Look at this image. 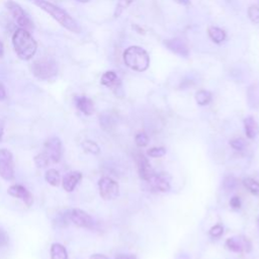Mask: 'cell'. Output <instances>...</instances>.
<instances>
[{"label": "cell", "mask_w": 259, "mask_h": 259, "mask_svg": "<svg viewBox=\"0 0 259 259\" xmlns=\"http://www.w3.org/2000/svg\"><path fill=\"white\" fill-rule=\"evenodd\" d=\"M51 259H68V252L64 245L60 243H54L50 249Z\"/></svg>", "instance_id": "obj_20"}, {"label": "cell", "mask_w": 259, "mask_h": 259, "mask_svg": "<svg viewBox=\"0 0 259 259\" xmlns=\"http://www.w3.org/2000/svg\"><path fill=\"white\" fill-rule=\"evenodd\" d=\"M243 184L244 186L246 188L247 190H249V192H251L252 194L256 196H259V182L250 178H247L243 180Z\"/></svg>", "instance_id": "obj_23"}, {"label": "cell", "mask_w": 259, "mask_h": 259, "mask_svg": "<svg viewBox=\"0 0 259 259\" xmlns=\"http://www.w3.org/2000/svg\"><path fill=\"white\" fill-rule=\"evenodd\" d=\"M208 34L210 40L216 42V44H221L227 38L226 32L218 26H210L208 30Z\"/></svg>", "instance_id": "obj_19"}, {"label": "cell", "mask_w": 259, "mask_h": 259, "mask_svg": "<svg viewBox=\"0 0 259 259\" xmlns=\"http://www.w3.org/2000/svg\"><path fill=\"white\" fill-rule=\"evenodd\" d=\"M116 259H137V256L136 254H118Z\"/></svg>", "instance_id": "obj_35"}, {"label": "cell", "mask_w": 259, "mask_h": 259, "mask_svg": "<svg viewBox=\"0 0 259 259\" xmlns=\"http://www.w3.org/2000/svg\"><path fill=\"white\" fill-rule=\"evenodd\" d=\"M257 228L259 229V218H258V220H257Z\"/></svg>", "instance_id": "obj_42"}, {"label": "cell", "mask_w": 259, "mask_h": 259, "mask_svg": "<svg viewBox=\"0 0 259 259\" xmlns=\"http://www.w3.org/2000/svg\"><path fill=\"white\" fill-rule=\"evenodd\" d=\"M4 47L2 42H0V57L4 56Z\"/></svg>", "instance_id": "obj_40"}, {"label": "cell", "mask_w": 259, "mask_h": 259, "mask_svg": "<svg viewBox=\"0 0 259 259\" xmlns=\"http://www.w3.org/2000/svg\"><path fill=\"white\" fill-rule=\"evenodd\" d=\"M100 83L104 86H106V88H112L116 92L118 90H120V81L116 73L114 71H106V73H104L100 78Z\"/></svg>", "instance_id": "obj_15"}, {"label": "cell", "mask_w": 259, "mask_h": 259, "mask_svg": "<svg viewBox=\"0 0 259 259\" xmlns=\"http://www.w3.org/2000/svg\"><path fill=\"white\" fill-rule=\"evenodd\" d=\"M164 45L168 50L182 57H188L190 55L188 47L182 38H176L172 40H166L164 42Z\"/></svg>", "instance_id": "obj_13"}, {"label": "cell", "mask_w": 259, "mask_h": 259, "mask_svg": "<svg viewBox=\"0 0 259 259\" xmlns=\"http://www.w3.org/2000/svg\"><path fill=\"white\" fill-rule=\"evenodd\" d=\"M226 247L230 251L242 253V252H250L251 251V242L247 237L244 236H234L226 241Z\"/></svg>", "instance_id": "obj_10"}, {"label": "cell", "mask_w": 259, "mask_h": 259, "mask_svg": "<svg viewBox=\"0 0 259 259\" xmlns=\"http://www.w3.org/2000/svg\"><path fill=\"white\" fill-rule=\"evenodd\" d=\"M90 259H108V258L104 254H94Z\"/></svg>", "instance_id": "obj_37"}, {"label": "cell", "mask_w": 259, "mask_h": 259, "mask_svg": "<svg viewBox=\"0 0 259 259\" xmlns=\"http://www.w3.org/2000/svg\"><path fill=\"white\" fill-rule=\"evenodd\" d=\"M133 2H134V0H118L116 12H114V16L116 18L120 16L124 10H126L132 4Z\"/></svg>", "instance_id": "obj_26"}, {"label": "cell", "mask_w": 259, "mask_h": 259, "mask_svg": "<svg viewBox=\"0 0 259 259\" xmlns=\"http://www.w3.org/2000/svg\"><path fill=\"white\" fill-rule=\"evenodd\" d=\"M230 145L236 151H243L246 147V142L242 138H236L230 141Z\"/></svg>", "instance_id": "obj_30"}, {"label": "cell", "mask_w": 259, "mask_h": 259, "mask_svg": "<svg viewBox=\"0 0 259 259\" xmlns=\"http://www.w3.org/2000/svg\"><path fill=\"white\" fill-rule=\"evenodd\" d=\"M223 233H224V227L220 224L212 227L210 230L208 231V234L212 238H220L223 235Z\"/></svg>", "instance_id": "obj_31"}, {"label": "cell", "mask_w": 259, "mask_h": 259, "mask_svg": "<svg viewBox=\"0 0 259 259\" xmlns=\"http://www.w3.org/2000/svg\"><path fill=\"white\" fill-rule=\"evenodd\" d=\"M6 8L12 16L16 22L22 28L28 32H30L34 28V22L28 16V14L24 10V8L14 0H8L6 4Z\"/></svg>", "instance_id": "obj_5"}, {"label": "cell", "mask_w": 259, "mask_h": 259, "mask_svg": "<svg viewBox=\"0 0 259 259\" xmlns=\"http://www.w3.org/2000/svg\"><path fill=\"white\" fill-rule=\"evenodd\" d=\"M148 184H151L152 188L157 190V192H167L171 190L170 184L169 182L162 176L155 174L151 180L148 182Z\"/></svg>", "instance_id": "obj_17"}, {"label": "cell", "mask_w": 259, "mask_h": 259, "mask_svg": "<svg viewBox=\"0 0 259 259\" xmlns=\"http://www.w3.org/2000/svg\"><path fill=\"white\" fill-rule=\"evenodd\" d=\"M12 46L20 59L28 61L32 59L38 50V42L30 32L24 28H18L12 34Z\"/></svg>", "instance_id": "obj_1"}, {"label": "cell", "mask_w": 259, "mask_h": 259, "mask_svg": "<svg viewBox=\"0 0 259 259\" xmlns=\"http://www.w3.org/2000/svg\"><path fill=\"white\" fill-rule=\"evenodd\" d=\"M34 162L36 167H38V168H45V167H47L49 165L50 158H49V156L47 155L46 152H42V153H40L36 156H34Z\"/></svg>", "instance_id": "obj_25"}, {"label": "cell", "mask_w": 259, "mask_h": 259, "mask_svg": "<svg viewBox=\"0 0 259 259\" xmlns=\"http://www.w3.org/2000/svg\"><path fill=\"white\" fill-rule=\"evenodd\" d=\"M100 194L104 200H112L120 194L118 184L110 178H102L98 182Z\"/></svg>", "instance_id": "obj_7"}, {"label": "cell", "mask_w": 259, "mask_h": 259, "mask_svg": "<svg viewBox=\"0 0 259 259\" xmlns=\"http://www.w3.org/2000/svg\"><path fill=\"white\" fill-rule=\"evenodd\" d=\"M10 242V236L8 232L2 228L0 227V248L6 247Z\"/></svg>", "instance_id": "obj_33"}, {"label": "cell", "mask_w": 259, "mask_h": 259, "mask_svg": "<svg viewBox=\"0 0 259 259\" xmlns=\"http://www.w3.org/2000/svg\"><path fill=\"white\" fill-rule=\"evenodd\" d=\"M45 152L49 156L50 160L55 163L60 162L63 156L62 141L58 137H51L45 142Z\"/></svg>", "instance_id": "obj_9"}, {"label": "cell", "mask_w": 259, "mask_h": 259, "mask_svg": "<svg viewBox=\"0 0 259 259\" xmlns=\"http://www.w3.org/2000/svg\"><path fill=\"white\" fill-rule=\"evenodd\" d=\"M30 2L40 8L42 10L50 14L57 22H59L63 28L68 30L71 32L79 34L81 32V28L78 22L64 10L53 4L48 0H30Z\"/></svg>", "instance_id": "obj_2"}, {"label": "cell", "mask_w": 259, "mask_h": 259, "mask_svg": "<svg viewBox=\"0 0 259 259\" xmlns=\"http://www.w3.org/2000/svg\"><path fill=\"white\" fill-rule=\"evenodd\" d=\"M32 75L38 80L47 81L53 79L58 74L57 63L54 59L42 57L36 60L32 65Z\"/></svg>", "instance_id": "obj_4"}, {"label": "cell", "mask_w": 259, "mask_h": 259, "mask_svg": "<svg viewBox=\"0 0 259 259\" xmlns=\"http://www.w3.org/2000/svg\"><path fill=\"white\" fill-rule=\"evenodd\" d=\"M135 143L138 147H146L149 143V137L145 132H140L135 136Z\"/></svg>", "instance_id": "obj_27"}, {"label": "cell", "mask_w": 259, "mask_h": 259, "mask_svg": "<svg viewBox=\"0 0 259 259\" xmlns=\"http://www.w3.org/2000/svg\"><path fill=\"white\" fill-rule=\"evenodd\" d=\"M6 98V90L4 85L0 82V102L4 100Z\"/></svg>", "instance_id": "obj_36"}, {"label": "cell", "mask_w": 259, "mask_h": 259, "mask_svg": "<svg viewBox=\"0 0 259 259\" xmlns=\"http://www.w3.org/2000/svg\"><path fill=\"white\" fill-rule=\"evenodd\" d=\"M212 98V96L208 90H200L196 94V100L198 104L202 106L208 104L210 102Z\"/></svg>", "instance_id": "obj_22"}, {"label": "cell", "mask_w": 259, "mask_h": 259, "mask_svg": "<svg viewBox=\"0 0 259 259\" xmlns=\"http://www.w3.org/2000/svg\"><path fill=\"white\" fill-rule=\"evenodd\" d=\"M135 159H136V163L138 166V172H139L140 178L142 180L148 182L151 180V178L155 174V172H154L153 168L151 167L149 160L141 153L137 154L135 156Z\"/></svg>", "instance_id": "obj_11"}, {"label": "cell", "mask_w": 259, "mask_h": 259, "mask_svg": "<svg viewBox=\"0 0 259 259\" xmlns=\"http://www.w3.org/2000/svg\"><path fill=\"white\" fill-rule=\"evenodd\" d=\"M4 133V120H0V140H2Z\"/></svg>", "instance_id": "obj_38"}, {"label": "cell", "mask_w": 259, "mask_h": 259, "mask_svg": "<svg viewBox=\"0 0 259 259\" xmlns=\"http://www.w3.org/2000/svg\"><path fill=\"white\" fill-rule=\"evenodd\" d=\"M248 16L252 22L259 24V8L256 6H250L248 8Z\"/></svg>", "instance_id": "obj_28"}, {"label": "cell", "mask_w": 259, "mask_h": 259, "mask_svg": "<svg viewBox=\"0 0 259 259\" xmlns=\"http://www.w3.org/2000/svg\"><path fill=\"white\" fill-rule=\"evenodd\" d=\"M124 62L126 67L137 72H144L149 68L150 57L141 47H128L124 52Z\"/></svg>", "instance_id": "obj_3"}, {"label": "cell", "mask_w": 259, "mask_h": 259, "mask_svg": "<svg viewBox=\"0 0 259 259\" xmlns=\"http://www.w3.org/2000/svg\"><path fill=\"white\" fill-rule=\"evenodd\" d=\"M8 194L24 202L28 206H30L34 202V196L28 188H26L24 186L20 184H14L8 188Z\"/></svg>", "instance_id": "obj_12"}, {"label": "cell", "mask_w": 259, "mask_h": 259, "mask_svg": "<svg viewBox=\"0 0 259 259\" xmlns=\"http://www.w3.org/2000/svg\"><path fill=\"white\" fill-rule=\"evenodd\" d=\"M165 154H166V149L164 147H154L148 151V155L153 158H159L164 156Z\"/></svg>", "instance_id": "obj_32"}, {"label": "cell", "mask_w": 259, "mask_h": 259, "mask_svg": "<svg viewBox=\"0 0 259 259\" xmlns=\"http://www.w3.org/2000/svg\"><path fill=\"white\" fill-rule=\"evenodd\" d=\"M81 146L85 152L94 154V155H98L100 152V146L96 142L90 141V140H86V141L82 142Z\"/></svg>", "instance_id": "obj_24"}, {"label": "cell", "mask_w": 259, "mask_h": 259, "mask_svg": "<svg viewBox=\"0 0 259 259\" xmlns=\"http://www.w3.org/2000/svg\"><path fill=\"white\" fill-rule=\"evenodd\" d=\"M230 206L234 210H239L241 208V200L239 196H233L230 200Z\"/></svg>", "instance_id": "obj_34"}, {"label": "cell", "mask_w": 259, "mask_h": 259, "mask_svg": "<svg viewBox=\"0 0 259 259\" xmlns=\"http://www.w3.org/2000/svg\"><path fill=\"white\" fill-rule=\"evenodd\" d=\"M237 186V180L232 176H226L224 178V182H223V188L226 190H233Z\"/></svg>", "instance_id": "obj_29"}, {"label": "cell", "mask_w": 259, "mask_h": 259, "mask_svg": "<svg viewBox=\"0 0 259 259\" xmlns=\"http://www.w3.org/2000/svg\"><path fill=\"white\" fill-rule=\"evenodd\" d=\"M16 169L12 153L8 149H0V178L6 180L14 178Z\"/></svg>", "instance_id": "obj_6"}, {"label": "cell", "mask_w": 259, "mask_h": 259, "mask_svg": "<svg viewBox=\"0 0 259 259\" xmlns=\"http://www.w3.org/2000/svg\"><path fill=\"white\" fill-rule=\"evenodd\" d=\"M78 2H81V4H88L90 0H77Z\"/></svg>", "instance_id": "obj_41"}, {"label": "cell", "mask_w": 259, "mask_h": 259, "mask_svg": "<svg viewBox=\"0 0 259 259\" xmlns=\"http://www.w3.org/2000/svg\"><path fill=\"white\" fill-rule=\"evenodd\" d=\"M82 180V174L79 171H71L68 172L67 174L64 176L62 180V186L63 188L67 192H72L76 186L79 184V182Z\"/></svg>", "instance_id": "obj_14"}, {"label": "cell", "mask_w": 259, "mask_h": 259, "mask_svg": "<svg viewBox=\"0 0 259 259\" xmlns=\"http://www.w3.org/2000/svg\"><path fill=\"white\" fill-rule=\"evenodd\" d=\"M69 220L77 227L92 229L94 226V220L92 216L81 208H73L68 214Z\"/></svg>", "instance_id": "obj_8"}, {"label": "cell", "mask_w": 259, "mask_h": 259, "mask_svg": "<svg viewBox=\"0 0 259 259\" xmlns=\"http://www.w3.org/2000/svg\"><path fill=\"white\" fill-rule=\"evenodd\" d=\"M244 128L248 139H254L259 133L258 122L252 116H248L244 118Z\"/></svg>", "instance_id": "obj_18"}, {"label": "cell", "mask_w": 259, "mask_h": 259, "mask_svg": "<svg viewBox=\"0 0 259 259\" xmlns=\"http://www.w3.org/2000/svg\"><path fill=\"white\" fill-rule=\"evenodd\" d=\"M46 182L52 186H59L61 184V176L56 169H48L45 174Z\"/></svg>", "instance_id": "obj_21"}, {"label": "cell", "mask_w": 259, "mask_h": 259, "mask_svg": "<svg viewBox=\"0 0 259 259\" xmlns=\"http://www.w3.org/2000/svg\"><path fill=\"white\" fill-rule=\"evenodd\" d=\"M76 108L85 116H92L94 112V102L86 96H78L75 98Z\"/></svg>", "instance_id": "obj_16"}, {"label": "cell", "mask_w": 259, "mask_h": 259, "mask_svg": "<svg viewBox=\"0 0 259 259\" xmlns=\"http://www.w3.org/2000/svg\"><path fill=\"white\" fill-rule=\"evenodd\" d=\"M176 2L182 6H190V0H176Z\"/></svg>", "instance_id": "obj_39"}]
</instances>
